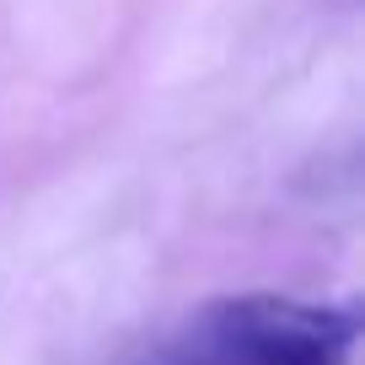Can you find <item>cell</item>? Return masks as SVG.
<instances>
[{
    "mask_svg": "<svg viewBox=\"0 0 365 365\" xmlns=\"http://www.w3.org/2000/svg\"><path fill=\"white\" fill-rule=\"evenodd\" d=\"M150 365H199V360H188V354L178 349V344H167V349H161V354H156Z\"/></svg>",
    "mask_w": 365,
    "mask_h": 365,
    "instance_id": "7a4b0ae2",
    "label": "cell"
},
{
    "mask_svg": "<svg viewBox=\"0 0 365 365\" xmlns=\"http://www.w3.org/2000/svg\"><path fill=\"white\" fill-rule=\"evenodd\" d=\"M360 344L354 301H296L279 290H237L194 312L178 349L199 365H349Z\"/></svg>",
    "mask_w": 365,
    "mask_h": 365,
    "instance_id": "6da1fadb",
    "label": "cell"
}]
</instances>
